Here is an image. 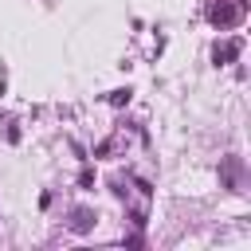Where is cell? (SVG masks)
Masks as SVG:
<instances>
[{
	"label": "cell",
	"mask_w": 251,
	"mask_h": 251,
	"mask_svg": "<svg viewBox=\"0 0 251 251\" xmlns=\"http://www.w3.org/2000/svg\"><path fill=\"white\" fill-rule=\"evenodd\" d=\"M243 16H247V4L243 0H208V24L220 27V31L235 27Z\"/></svg>",
	"instance_id": "1"
},
{
	"label": "cell",
	"mask_w": 251,
	"mask_h": 251,
	"mask_svg": "<svg viewBox=\"0 0 251 251\" xmlns=\"http://www.w3.org/2000/svg\"><path fill=\"white\" fill-rule=\"evenodd\" d=\"M239 51H243V43H239V39H227V43H216L212 55H216V63H231Z\"/></svg>",
	"instance_id": "2"
},
{
	"label": "cell",
	"mask_w": 251,
	"mask_h": 251,
	"mask_svg": "<svg viewBox=\"0 0 251 251\" xmlns=\"http://www.w3.org/2000/svg\"><path fill=\"white\" fill-rule=\"evenodd\" d=\"M90 224H94V216H90L86 208H75V212H71V227H75V231H90Z\"/></svg>",
	"instance_id": "3"
}]
</instances>
